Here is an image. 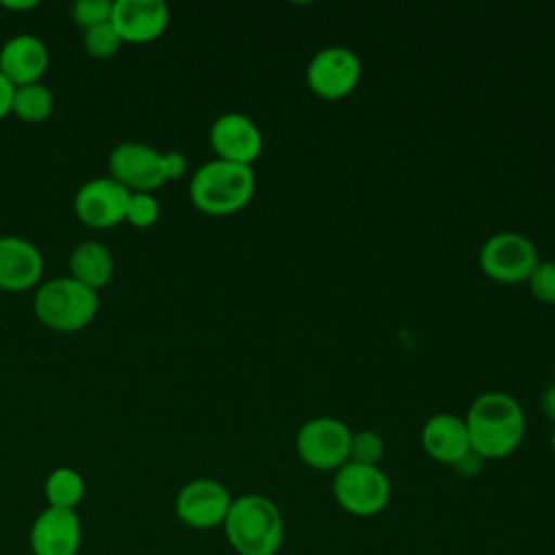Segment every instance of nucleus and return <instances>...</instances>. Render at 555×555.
Here are the masks:
<instances>
[{
	"instance_id": "1",
	"label": "nucleus",
	"mask_w": 555,
	"mask_h": 555,
	"mask_svg": "<svg viewBox=\"0 0 555 555\" xmlns=\"http://www.w3.org/2000/svg\"><path fill=\"white\" fill-rule=\"evenodd\" d=\"M470 449L483 460H503L512 455L527 429L520 403L501 390L481 392L473 399L464 416Z\"/></svg>"
},
{
	"instance_id": "2",
	"label": "nucleus",
	"mask_w": 555,
	"mask_h": 555,
	"mask_svg": "<svg viewBox=\"0 0 555 555\" xmlns=\"http://www.w3.org/2000/svg\"><path fill=\"white\" fill-rule=\"evenodd\" d=\"M221 527L238 555H275L284 542L282 512L264 494L234 496Z\"/></svg>"
},
{
	"instance_id": "3",
	"label": "nucleus",
	"mask_w": 555,
	"mask_h": 555,
	"mask_svg": "<svg viewBox=\"0 0 555 555\" xmlns=\"http://www.w3.org/2000/svg\"><path fill=\"white\" fill-rule=\"evenodd\" d=\"M256 191L254 167L212 158L197 167L189 180L193 206L210 217H228L243 210Z\"/></svg>"
},
{
	"instance_id": "4",
	"label": "nucleus",
	"mask_w": 555,
	"mask_h": 555,
	"mask_svg": "<svg viewBox=\"0 0 555 555\" xmlns=\"http://www.w3.org/2000/svg\"><path fill=\"white\" fill-rule=\"evenodd\" d=\"M100 306V297L89 286L69 275L46 280L33 297L35 317L50 330L69 334L87 327Z\"/></svg>"
},
{
	"instance_id": "5",
	"label": "nucleus",
	"mask_w": 555,
	"mask_h": 555,
	"mask_svg": "<svg viewBox=\"0 0 555 555\" xmlns=\"http://www.w3.org/2000/svg\"><path fill=\"white\" fill-rule=\"evenodd\" d=\"M390 479L379 466L347 462L334 473L336 503L351 516H375L390 501Z\"/></svg>"
},
{
	"instance_id": "6",
	"label": "nucleus",
	"mask_w": 555,
	"mask_h": 555,
	"mask_svg": "<svg viewBox=\"0 0 555 555\" xmlns=\"http://www.w3.org/2000/svg\"><path fill=\"white\" fill-rule=\"evenodd\" d=\"M351 434L353 431L340 418L312 416L299 427L295 451L299 460L314 470H338L349 462Z\"/></svg>"
},
{
	"instance_id": "7",
	"label": "nucleus",
	"mask_w": 555,
	"mask_h": 555,
	"mask_svg": "<svg viewBox=\"0 0 555 555\" xmlns=\"http://www.w3.org/2000/svg\"><path fill=\"white\" fill-rule=\"evenodd\" d=\"M540 262L533 241L520 232H494L479 249L481 271L501 284L527 282Z\"/></svg>"
},
{
	"instance_id": "8",
	"label": "nucleus",
	"mask_w": 555,
	"mask_h": 555,
	"mask_svg": "<svg viewBox=\"0 0 555 555\" xmlns=\"http://www.w3.org/2000/svg\"><path fill=\"white\" fill-rule=\"evenodd\" d=\"M362 63L351 48L325 46L312 54L306 67L310 91L323 100H343L360 82Z\"/></svg>"
},
{
	"instance_id": "9",
	"label": "nucleus",
	"mask_w": 555,
	"mask_h": 555,
	"mask_svg": "<svg viewBox=\"0 0 555 555\" xmlns=\"http://www.w3.org/2000/svg\"><path fill=\"white\" fill-rule=\"evenodd\" d=\"M230 490L210 477L191 479L176 494V516L191 529H215L223 525L232 505Z\"/></svg>"
},
{
	"instance_id": "10",
	"label": "nucleus",
	"mask_w": 555,
	"mask_h": 555,
	"mask_svg": "<svg viewBox=\"0 0 555 555\" xmlns=\"http://www.w3.org/2000/svg\"><path fill=\"white\" fill-rule=\"evenodd\" d=\"M108 171L130 193H152L165 182L163 152L141 141H121L108 156Z\"/></svg>"
},
{
	"instance_id": "11",
	"label": "nucleus",
	"mask_w": 555,
	"mask_h": 555,
	"mask_svg": "<svg viewBox=\"0 0 555 555\" xmlns=\"http://www.w3.org/2000/svg\"><path fill=\"white\" fill-rule=\"evenodd\" d=\"M130 191L111 176L87 180L74 195L76 217L95 230L113 228L126 221Z\"/></svg>"
},
{
	"instance_id": "12",
	"label": "nucleus",
	"mask_w": 555,
	"mask_h": 555,
	"mask_svg": "<svg viewBox=\"0 0 555 555\" xmlns=\"http://www.w3.org/2000/svg\"><path fill=\"white\" fill-rule=\"evenodd\" d=\"M208 141L217 158L249 165L262 152V132L256 121L243 113L219 115L208 130Z\"/></svg>"
},
{
	"instance_id": "13",
	"label": "nucleus",
	"mask_w": 555,
	"mask_h": 555,
	"mask_svg": "<svg viewBox=\"0 0 555 555\" xmlns=\"http://www.w3.org/2000/svg\"><path fill=\"white\" fill-rule=\"evenodd\" d=\"M33 555H76L82 544V522L76 509L46 507L30 525Z\"/></svg>"
},
{
	"instance_id": "14",
	"label": "nucleus",
	"mask_w": 555,
	"mask_h": 555,
	"mask_svg": "<svg viewBox=\"0 0 555 555\" xmlns=\"http://www.w3.org/2000/svg\"><path fill=\"white\" fill-rule=\"evenodd\" d=\"M111 24L124 43H147L165 33L169 9L163 0H113Z\"/></svg>"
},
{
	"instance_id": "15",
	"label": "nucleus",
	"mask_w": 555,
	"mask_h": 555,
	"mask_svg": "<svg viewBox=\"0 0 555 555\" xmlns=\"http://www.w3.org/2000/svg\"><path fill=\"white\" fill-rule=\"evenodd\" d=\"M50 65L46 43L28 33L13 35L0 48V72L13 87L41 82Z\"/></svg>"
},
{
	"instance_id": "16",
	"label": "nucleus",
	"mask_w": 555,
	"mask_h": 555,
	"mask_svg": "<svg viewBox=\"0 0 555 555\" xmlns=\"http://www.w3.org/2000/svg\"><path fill=\"white\" fill-rule=\"evenodd\" d=\"M43 275V256L22 236H0V291H28Z\"/></svg>"
},
{
	"instance_id": "17",
	"label": "nucleus",
	"mask_w": 555,
	"mask_h": 555,
	"mask_svg": "<svg viewBox=\"0 0 555 555\" xmlns=\"http://www.w3.org/2000/svg\"><path fill=\"white\" fill-rule=\"evenodd\" d=\"M421 444L431 460L453 466L470 451L464 418L453 412H438L429 416L421 429Z\"/></svg>"
},
{
	"instance_id": "18",
	"label": "nucleus",
	"mask_w": 555,
	"mask_h": 555,
	"mask_svg": "<svg viewBox=\"0 0 555 555\" xmlns=\"http://www.w3.org/2000/svg\"><path fill=\"white\" fill-rule=\"evenodd\" d=\"M67 267H69V278L78 280L80 284L98 293L111 282L115 271V260L106 245L98 241H82L69 251Z\"/></svg>"
},
{
	"instance_id": "19",
	"label": "nucleus",
	"mask_w": 555,
	"mask_h": 555,
	"mask_svg": "<svg viewBox=\"0 0 555 555\" xmlns=\"http://www.w3.org/2000/svg\"><path fill=\"white\" fill-rule=\"evenodd\" d=\"M43 494L50 507L76 509V505L85 496V479L78 470L69 466H59L46 477Z\"/></svg>"
},
{
	"instance_id": "20",
	"label": "nucleus",
	"mask_w": 555,
	"mask_h": 555,
	"mask_svg": "<svg viewBox=\"0 0 555 555\" xmlns=\"http://www.w3.org/2000/svg\"><path fill=\"white\" fill-rule=\"evenodd\" d=\"M54 95L43 82H30L15 87L11 113L26 124H39L52 115Z\"/></svg>"
},
{
	"instance_id": "21",
	"label": "nucleus",
	"mask_w": 555,
	"mask_h": 555,
	"mask_svg": "<svg viewBox=\"0 0 555 555\" xmlns=\"http://www.w3.org/2000/svg\"><path fill=\"white\" fill-rule=\"evenodd\" d=\"M82 46H85L87 54H91L95 59H111L119 52L124 41L117 35L115 26L111 22H104V24L82 30Z\"/></svg>"
},
{
	"instance_id": "22",
	"label": "nucleus",
	"mask_w": 555,
	"mask_h": 555,
	"mask_svg": "<svg viewBox=\"0 0 555 555\" xmlns=\"http://www.w3.org/2000/svg\"><path fill=\"white\" fill-rule=\"evenodd\" d=\"M382 457H384V438L377 431L360 429V431L351 434L349 462L379 466Z\"/></svg>"
},
{
	"instance_id": "23",
	"label": "nucleus",
	"mask_w": 555,
	"mask_h": 555,
	"mask_svg": "<svg viewBox=\"0 0 555 555\" xmlns=\"http://www.w3.org/2000/svg\"><path fill=\"white\" fill-rule=\"evenodd\" d=\"M160 204L154 193H130L128 208H126V221L134 228H150L158 221Z\"/></svg>"
},
{
	"instance_id": "24",
	"label": "nucleus",
	"mask_w": 555,
	"mask_h": 555,
	"mask_svg": "<svg viewBox=\"0 0 555 555\" xmlns=\"http://www.w3.org/2000/svg\"><path fill=\"white\" fill-rule=\"evenodd\" d=\"M111 15H113V0H76L72 4V17L82 30L111 22Z\"/></svg>"
},
{
	"instance_id": "25",
	"label": "nucleus",
	"mask_w": 555,
	"mask_h": 555,
	"mask_svg": "<svg viewBox=\"0 0 555 555\" xmlns=\"http://www.w3.org/2000/svg\"><path fill=\"white\" fill-rule=\"evenodd\" d=\"M531 295L542 304H555V260H540L529 280Z\"/></svg>"
},
{
	"instance_id": "26",
	"label": "nucleus",
	"mask_w": 555,
	"mask_h": 555,
	"mask_svg": "<svg viewBox=\"0 0 555 555\" xmlns=\"http://www.w3.org/2000/svg\"><path fill=\"white\" fill-rule=\"evenodd\" d=\"M186 158L182 152H163V173L167 180H180L186 173Z\"/></svg>"
},
{
	"instance_id": "27",
	"label": "nucleus",
	"mask_w": 555,
	"mask_h": 555,
	"mask_svg": "<svg viewBox=\"0 0 555 555\" xmlns=\"http://www.w3.org/2000/svg\"><path fill=\"white\" fill-rule=\"evenodd\" d=\"M483 462H486V460H483L479 453H475V451L470 449L460 462L453 464V468H455L460 475H466V477H468V475H477V473L481 470Z\"/></svg>"
},
{
	"instance_id": "28",
	"label": "nucleus",
	"mask_w": 555,
	"mask_h": 555,
	"mask_svg": "<svg viewBox=\"0 0 555 555\" xmlns=\"http://www.w3.org/2000/svg\"><path fill=\"white\" fill-rule=\"evenodd\" d=\"M13 91L15 87L4 78V74L0 72V119L7 117L11 113V102H13Z\"/></svg>"
},
{
	"instance_id": "29",
	"label": "nucleus",
	"mask_w": 555,
	"mask_h": 555,
	"mask_svg": "<svg viewBox=\"0 0 555 555\" xmlns=\"http://www.w3.org/2000/svg\"><path fill=\"white\" fill-rule=\"evenodd\" d=\"M542 412L555 423V386L553 384L542 395Z\"/></svg>"
},
{
	"instance_id": "30",
	"label": "nucleus",
	"mask_w": 555,
	"mask_h": 555,
	"mask_svg": "<svg viewBox=\"0 0 555 555\" xmlns=\"http://www.w3.org/2000/svg\"><path fill=\"white\" fill-rule=\"evenodd\" d=\"M0 7L9 11H30L37 7V0H2Z\"/></svg>"
},
{
	"instance_id": "31",
	"label": "nucleus",
	"mask_w": 555,
	"mask_h": 555,
	"mask_svg": "<svg viewBox=\"0 0 555 555\" xmlns=\"http://www.w3.org/2000/svg\"><path fill=\"white\" fill-rule=\"evenodd\" d=\"M551 449L555 453V423H553V431H551Z\"/></svg>"
},
{
	"instance_id": "32",
	"label": "nucleus",
	"mask_w": 555,
	"mask_h": 555,
	"mask_svg": "<svg viewBox=\"0 0 555 555\" xmlns=\"http://www.w3.org/2000/svg\"><path fill=\"white\" fill-rule=\"evenodd\" d=\"M553 386H555V369H553Z\"/></svg>"
},
{
	"instance_id": "33",
	"label": "nucleus",
	"mask_w": 555,
	"mask_h": 555,
	"mask_svg": "<svg viewBox=\"0 0 555 555\" xmlns=\"http://www.w3.org/2000/svg\"><path fill=\"white\" fill-rule=\"evenodd\" d=\"M0 297H2V291H0Z\"/></svg>"
}]
</instances>
